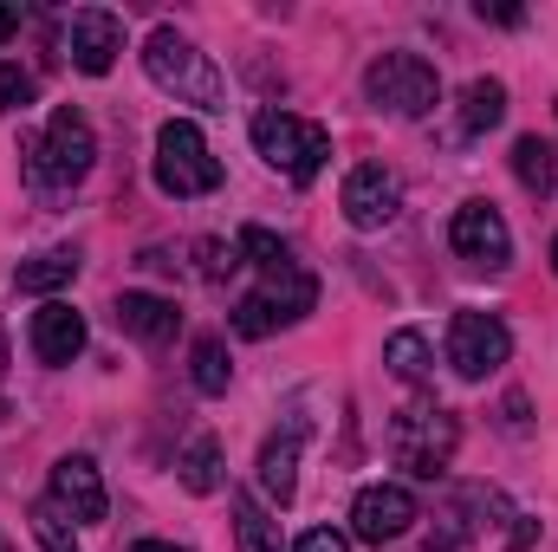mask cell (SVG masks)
Listing matches in <instances>:
<instances>
[{"label": "cell", "instance_id": "cell-20", "mask_svg": "<svg viewBox=\"0 0 558 552\" xmlns=\"http://www.w3.org/2000/svg\"><path fill=\"white\" fill-rule=\"evenodd\" d=\"M20 292H59V286H72L78 279V254L72 248H52V254H33V261H20Z\"/></svg>", "mask_w": 558, "mask_h": 552}, {"label": "cell", "instance_id": "cell-14", "mask_svg": "<svg viewBox=\"0 0 558 552\" xmlns=\"http://www.w3.org/2000/svg\"><path fill=\"white\" fill-rule=\"evenodd\" d=\"M260 299V312H267V325H299L312 305H318V279L305 274V267H286V274H267V286L254 292Z\"/></svg>", "mask_w": 558, "mask_h": 552}, {"label": "cell", "instance_id": "cell-30", "mask_svg": "<svg viewBox=\"0 0 558 552\" xmlns=\"http://www.w3.org/2000/svg\"><path fill=\"white\" fill-rule=\"evenodd\" d=\"M13 33H20V7H13V0H0V46H7Z\"/></svg>", "mask_w": 558, "mask_h": 552}, {"label": "cell", "instance_id": "cell-6", "mask_svg": "<svg viewBox=\"0 0 558 552\" xmlns=\"http://www.w3.org/2000/svg\"><path fill=\"white\" fill-rule=\"evenodd\" d=\"M454 442H461V422H454V410H441V404H416V410H403L390 422V455L410 475H422V481H435L454 461Z\"/></svg>", "mask_w": 558, "mask_h": 552}, {"label": "cell", "instance_id": "cell-3", "mask_svg": "<svg viewBox=\"0 0 558 552\" xmlns=\"http://www.w3.org/2000/svg\"><path fill=\"white\" fill-rule=\"evenodd\" d=\"M156 189L175 195V202L221 189V163H215L208 137H202L189 118H169V124L156 131Z\"/></svg>", "mask_w": 558, "mask_h": 552}, {"label": "cell", "instance_id": "cell-31", "mask_svg": "<svg viewBox=\"0 0 558 552\" xmlns=\"http://www.w3.org/2000/svg\"><path fill=\"white\" fill-rule=\"evenodd\" d=\"M131 552H182V547H162V540H137Z\"/></svg>", "mask_w": 558, "mask_h": 552}, {"label": "cell", "instance_id": "cell-9", "mask_svg": "<svg viewBox=\"0 0 558 552\" xmlns=\"http://www.w3.org/2000/svg\"><path fill=\"white\" fill-rule=\"evenodd\" d=\"M338 208H344V221L351 228H390L397 221V208H403V182L384 169V163H357L351 176H344V189H338Z\"/></svg>", "mask_w": 558, "mask_h": 552}, {"label": "cell", "instance_id": "cell-8", "mask_svg": "<svg viewBox=\"0 0 558 552\" xmlns=\"http://www.w3.org/2000/svg\"><path fill=\"white\" fill-rule=\"evenodd\" d=\"M448 248H454L468 267H481V274H507V261H513V235H507L500 208H487V202H461V208H454Z\"/></svg>", "mask_w": 558, "mask_h": 552}, {"label": "cell", "instance_id": "cell-27", "mask_svg": "<svg viewBox=\"0 0 558 552\" xmlns=\"http://www.w3.org/2000/svg\"><path fill=\"white\" fill-rule=\"evenodd\" d=\"M26 105H33V72L0 65V111H26Z\"/></svg>", "mask_w": 558, "mask_h": 552}, {"label": "cell", "instance_id": "cell-10", "mask_svg": "<svg viewBox=\"0 0 558 552\" xmlns=\"http://www.w3.org/2000/svg\"><path fill=\"white\" fill-rule=\"evenodd\" d=\"M351 527H357V540L390 547V540H403V533L416 527V494H410L403 481H371V488L351 501Z\"/></svg>", "mask_w": 558, "mask_h": 552}, {"label": "cell", "instance_id": "cell-13", "mask_svg": "<svg viewBox=\"0 0 558 552\" xmlns=\"http://www.w3.org/2000/svg\"><path fill=\"white\" fill-rule=\"evenodd\" d=\"M26 338H33V358L59 371V364H72V358L85 351V312L65 305V299H46V305L33 312V332H26Z\"/></svg>", "mask_w": 558, "mask_h": 552}, {"label": "cell", "instance_id": "cell-25", "mask_svg": "<svg viewBox=\"0 0 558 552\" xmlns=\"http://www.w3.org/2000/svg\"><path fill=\"white\" fill-rule=\"evenodd\" d=\"M33 533H39V547L46 552H78V540H72V527H65V514L46 501V507H33Z\"/></svg>", "mask_w": 558, "mask_h": 552}, {"label": "cell", "instance_id": "cell-21", "mask_svg": "<svg viewBox=\"0 0 558 552\" xmlns=\"http://www.w3.org/2000/svg\"><path fill=\"white\" fill-rule=\"evenodd\" d=\"M234 540H241V552H279V527L254 494H234Z\"/></svg>", "mask_w": 558, "mask_h": 552}, {"label": "cell", "instance_id": "cell-5", "mask_svg": "<svg viewBox=\"0 0 558 552\" xmlns=\"http://www.w3.org/2000/svg\"><path fill=\"white\" fill-rule=\"evenodd\" d=\"M247 131H254V149L274 163L279 176H292V182H312L325 169V156H331V131L325 124H305L292 111H254Z\"/></svg>", "mask_w": 558, "mask_h": 552}, {"label": "cell", "instance_id": "cell-4", "mask_svg": "<svg viewBox=\"0 0 558 552\" xmlns=\"http://www.w3.org/2000/svg\"><path fill=\"white\" fill-rule=\"evenodd\" d=\"M364 98L377 111H390V118H428L441 105V72L416 52H384L364 72Z\"/></svg>", "mask_w": 558, "mask_h": 552}, {"label": "cell", "instance_id": "cell-11", "mask_svg": "<svg viewBox=\"0 0 558 552\" xmlns=\"http://www.w3.org/2000/svg\"><path fill=\"white\" fill-rule=\"evenodd\" d=\"M65 52H72V65H78V72L105 79V72L118 65V52H124V20H118V13H105V7H78V13H72V26H65Z\"/></svg>", "mask_w": 558, "mask_h": 552}, {"label": "cell", "instance_id": "cell-19", "mask_svg": "<svg viewBox=\"0 0 558 552\" xmlns=\"http://www.w3.org/2000/svg\"><path fill=\"white\" fill-rule=\"evenodd\" d=\"M175 475H182L189 494H215V488H221V442H215V435H195V442L175 455Z\"/></svg>", "mask_w": 558, "mask_h": 552}, {"label": "cell", "instance_id": "cell-12", "mask_svg": "<svg viewBox=\"0 0 558 552\" xmlns=\"http://www.w3.org/2000/svg\"><path fill=\"white\" fill-rule=\"evenodd\" d=\"M52 507H59L65 520H78V527H98V520L111 514V501H105V481H98V461H92V455H65V461L52 468Z\"/></svg>", "mask_w": 558, "mask_h": 552}, {"label": "cell", "instance_id": "cell-7", "mask_svg": "<svg viewBox=\"0 0 558 552\" xmlns=\"http://www.w3.org/2000/svg\"><path fill=\"white\" fill-rule=\"evenodd\" d=\"M507 358H513V332H507L494 312H454V319H448V364H454V377L481 384V377H494Z\"/></svg>", "mask_w": 558, "mask_h": 552}, {"label": "cell", "instance_id": "cell-28", "mask_svg": "<svg viewBox=\"0 0 558 552\" xmlns=\"http://www.w3.org/2000/svg\"><path fill=\"white\" fill-rule=\"evenodd\" d=\"M292 552H351V540H344L338 527H312V533H299Z\"/></svg>", "mask_w": 558, "mask_h": 552}, {"label": "cell", "instance_id": "cell-26", "mask_svg": "<svg viewBox=\"0 0 558 552\" xmlns=\"http://www.w3.org/2000/svg\"><path fill=\"white\" fill-rule=\"evenodd\" d=\"M195 254H202V279H228L241 267V248H234V241H215V235H208Z\"/></svg>", "mask_w": 558, "mask_h": 552}, {"label": "cell", "instance_id": "cell-23", "mask_svg": "<svg viewBox=\"0 0 558 552\" xmlns=\"http://www.w3.org/2000/svg\"><path fill=\"white\" fill-rule=\"evenodd\" d=\"M513 176H520L533 195H553V176H558L553 143H546V137H520V143H513Z\"/></svg>", "mask_w": 558, "mask_h": 552}, {"label": "cell", "instance_id": "cell-29", "mask_svg": "<svg viewBox=\"0 0 558 552\" xmlns=\"http://www.w3.org/2000/svg\"><path fill=\"white\" fill-rule=\"evenodd\" d=\"M481 20H500V26H520L526 13H520V7H487V0H481Z\"/></svg>", "mask_w": 558, "mask_h": 552}, {"label": "cell", "instance_id": "cell-1", "mask_svg": "<svg viewBox=\"0 0 558 552\" xmlns=\"http://www.w3.org/2000/svg\"><path fill=\"white\" fill-rule=\"evenodd\" d=\"M92 163H98V137H92V118L85 111H52V124L39 131V137H26V176H33V189H46V195H59V189H72V182H85L92 176Z\"/></svg>", "mask_w": 558, "mask_h": 552}, {"label": "cell", "instance_id": "cell-15", "mask_svg": "<svg viewBox=\"0 0 558 552\" xmlns=\"http://www.w3.org/2000/svg\"><path fill=\"white\" fill-rule=\"evenodd\" d=\"M118 325L143 338V345H169L175 338V325H182V312H175V299H162V292H124L118 299Z\"/></svg>", "mask_w": 558, "mask_h": 552}, {"label": "cell", "instance_id": "cell-17", "mask_svg": "<svg viewBox=\"0 0 558 552\" xmlns=\"http://www.w3.org/2000/svg\"><path fill=\"white\" fill-rule=\"evenodd\" d=\"M384 364H390V377L410 384V391H422V384L435 377V358H428V338H422V332H390V338H384Z\"/></svg>", "mask_w": 558, "mask_h": 552}, {"label": "cell", "instance_id": "cell-24", "mask_svg": "<svg viewBox=\"0 0 558 552\" xmlns=\"http://www.w3.org/2000/svg\"><path fill=\"white\" fill-rule=\"evenodd\" d=\"M234 248H241V261H254L260 274H286V267H299V261H292V248L279 241L274 228H241V241H234Z\"/></svg>", "mask_w": 558, "mask_h": 552}, {"label": "cell", "instance_id": "cell-2", "mask_svg": "<svg viewBox=\"0 0 558 552\" xmlns=\"http://www.w3.org/2000/svg\"><path fill=\"white\" fill-rule=\"evenodd\" d=\"M143 72H149L162 92H175L182 105L228 111V85H221V72H215V65H208V52H195L175 26H156V33L143 39Z\"/></svg>", "mask_w": 558, "mask_h": 552}, {"label": "cell", "instance_id": "cell-22", "mask_svg": "<svg viewBox=\"0 0 558 552\" xmlns=\"http://www.w3.org/2000/svg\"><path fill=\"white\" fill-rule=\"evenodd\" d=\"M189 364H195V391H202V397H221V391H228V377H234V358H228V345H221V338H195Z\"/></svg>", "mask_w": 558, "mask_h": 552}, {"label": "cell", "instance_id": "cell-33", "mask_svg": "<svg viewBox=\"0 0 558 552\" xmlns=\"http://www.w3.org/2000/svg\"><path fill=\"white\" fill-rule=\"evenodd\" d=\"M0 552H13V547H7V540H0Z\"/></svg>", "mask_w": 558, "mask_h": 552}, {"label": "cell", "instance_id": "cell-18", "mask_svg": "<svg viewBox=\"0 0 558 552\" xmlns=\"http://www.w3.org/2000/svg\"><path fill=\"white\" fill-rule=\"evenodd\" d=\"M500 118H507V85L500 79H474L461 92V137H487Z\"/></svg>", "mask_w": 558, "mask_h": 552}, {"label": "cell", "instance_id": "cell-32", "mask_svg": "<svg viewBox=\"0 0 558 552\" xmlns=\"http://www.w3.org/2000/svg\"><path fill=\"white\" fill-rule=\"evenodd\" d=\"M553 274H558V235H553Z\"/></svg>", "mask_w": 558, "mask_h": 552}, {"label": "cell", "instance_id": "cell-16", "mask_svg": "<svg viewBox=\"0 0 558 552\" xmlns=\"http://www.w3.org/2000/svg\"><path fill=\"white\" fill-rule=\"evenodd\" d=\"M260 494L274 507H292V494H299V429L267 435V448H260Z\"/></svg>", "mask_w": 558, "mask_h": 552}]
</instances>
